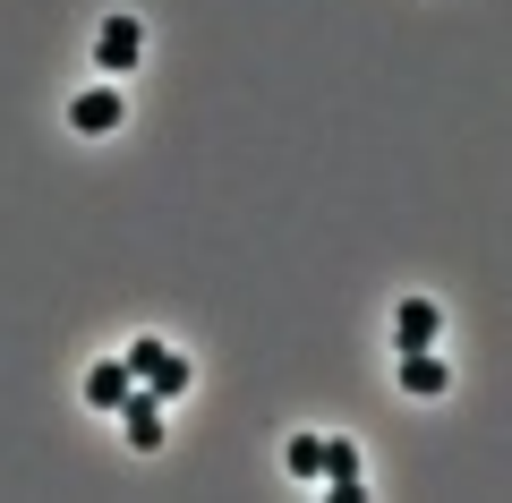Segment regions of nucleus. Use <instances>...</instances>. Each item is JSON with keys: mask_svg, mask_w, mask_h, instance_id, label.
<instances>
[{"mask_svg": "<svg viewBox=\"0 0 512 503\" xmlns=\"http://www.w3.org/2000/svg\"><path fill=\"white\" fill-rule=\"evenodd\" d=\"M120 367L146 384V393H163V401H180V393H188V359H180L171 342H154V333H146V342H128V359H120Z\"/></svg>", "mask_w": 512, "mask_h": 503, "instance_id": "f257e3e1", "label": "nucleus"}, {"mask_svg": "<svg viewBox=\"0 0 512 503\" xmlns=\"http://www.w3.org/2000/svg\"><path fill=\"white\" fill-rule=\"evenodd\" d=\"M137 52H146L137 18H103V35H94V60H103V77H128V69H137Z\"/></svg>", "mask_w": 512, "mask_h": 503, "instance_id": "f03ea898", "label": "nucleus"}, {"mask_svg": "<svg viewBox=\"0 0 512 503\" xmlns=\"http://www.w3.org/2000/svg\"><path fill=\"white\" fill-rule=\"evenodd\" d=\"M120 86H86V94H77V103H69V128H77V137H111V128H120Z\"/></svg>", "mask_w": 512, "mask_h": 503, "instance_id": "7ed1b4c3", "label": "nucleus"}, {"mask_svg": "<svg viewBox=\"0 0 512 503\" xmlns=\"http://www.w3.org/2000/svg\"><path fill=\"white\" fill-rule=\"evenodd\" d=\"M120 427H128V444H137V452H154V444H163V393L128 384V401H120Z\"/></svg>", "mask_w": 512, "mask_h": 503, "instance_id": "20e7f679", "label": "nucleus"}, {"mask_svg": "<svg viewBox=\"0 0 512 503\" xmlns=\"http://www.w3.org/2000/svg\"><path fill=\"white\" fill-rule=\"evenodd\" d=\"M436 333H444L436 299H402V316H393V342H402V350H436Z\"/></svg>", "mask_w": 512, "mask_h": 503, "instance_id": "39448f33", "label": "nucleus"}, {"mask_svg": "<svg viewBox=\"0 0 512 503\" xmlns=\"http://www.w3.org/2000/svg\"><path fill=\"white\" fill-rule=\"evenodd\" d=\"M444 384H453V376H444V359H436V350H402V393H419V401H436Z\"/></svg>", "mask_w": 512, "mask_h": 503, "instance_id": "423d86ee", "label": "nucleus"}, {"mask_svg": "<svg viewBox=\"0 0 512 503\" xmlns=\"http://www.w3.org/2000/svg\"><path fill=\"white\" fill-rule=\"evenodd\" d=\"M128 384H137V376H128L120 359H103V367L86 376V401H94V410H120V401H128Z\"/></svg>", "mask_w": 512, "mask_h": 503, "instance_id": "0eeeda50", "label": "nucleus"}, {"mask_svg": "<svg viewBox=\"0 0 512 503\" xmlns=\"http://www.w3.org/2000/svg\"><path fill=\"white\" fill-rule=\"evenodd\" d=\"M316 478H333V486H359V444H325Z\"/></svg>", "mask_w": 512, "mask_h": 503, "instance_id": "6e6552de", "label": "nucleus"}, {"mask_svg": "<svg viewBox=\"0 0 512 503\" xmlns=\"http://www.w3.org/2000/svg\"><path fill=\"white\" fill-rule=\"evenodd\" d=\"M282 461H291V478H316V461H325V435H291V452H282Z\"/></svg>", "mask_w": 512, "mask_h": 503, "instance_id": "1a4fd4ad", "label": "nucleus"}]
</instances>
